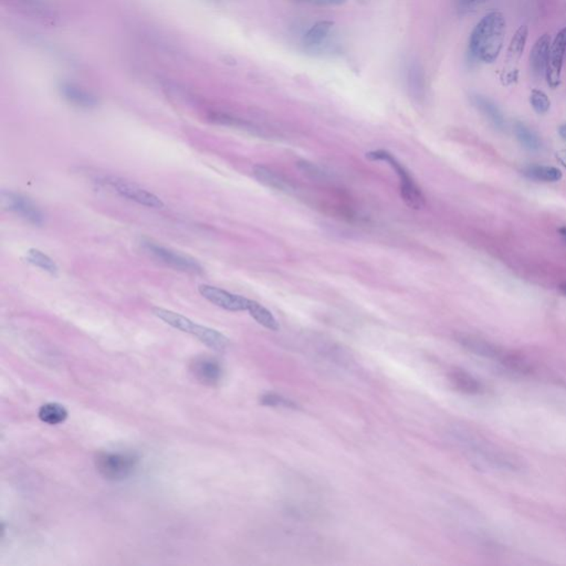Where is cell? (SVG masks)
<instances>
[{
	"instance_id": "1",
	"label": "cell",
	"mask_w": 566,
	"mask_h": 566,
	"mask_svg": "<svg viewBox=\"0 0 566 566\" xmlns=\"http://www.w3.org/2000/svg\"><path fill=\"white\" fill-rule=\"evenodd\" d=\"M452 438L471 459L480 466L500 471H517L520 465L514 457L471 430H452Z\"/></svg>"
},
{
	"instance_id": "2",
	"label": "cell",
	"mask_w": 566,
	"mask_h": 566,
	"mask_svg": "<svg viewBox=\"0 0 566 566\" xmlns=\"http://www.w3.org/2000/svg\"><path fill=\"white\" fill-rule=\"evenodd\" d=\"M505 36V18L499 11H492L477 24L471 32L469 51L477 61L494 63L503 50Z\"/></svg>"
},
{
	"instance_id": "3",
	"label": "cell",
	"mask_w": 566,
	"mask_h": 566,
	"mask_svg": "<svg viewBox=\"0 0 566 566\" xmlns=\"http://www.w3.org/2000/svg\"><path fill=\"white\" fill-rule=\"evenodd\" d=\"M153 313L165 323L173 326L174 329L192 334L213 350L224 351L230 345L229 339L224 337V334L207 326L195 323L190 319L179 313L166 310L163 307H154Z\"/></svg>"
},
{
	"instance_id": "4",
	"label": "cell",
	"mask_w": 566,
	"mask_h": 566,
	"mask_svg": "<svg viewBox=\"0 0 566 566\" xmlns=\"http://www.w3.org/2000/svg\"><path fill=\"white\" fill-rule=\"evenodd\" d=\"M458 342L469 352L499 364L505 369L522 374L530 372L529 364L526 363L523 358L513 354L512 352H507L503 347L498 346L486 339L473 335H460L458 337Z\"/></svg>"
},
{
	"instance_id": "5",
	"label": "cell",
	"mask_w": 566,
	"mask_h": 566,
	"mask_svg": "<svg viewBox=\"0 0 566 566\" xmlns=\"http://www.w3.org/2000/svg\"><path fill=\"white\" fill-rule=\"evenodd\" d=\"M366 158L373 162H386L388 165L396 171L398 178H399V186H401V195L403 201H405L409 208L420 211L426 205V198L422 194V190L417 186L414 179L411 177L406 167L388 151L377 150L366 153Z\"/></svg>"
},
{
	"instance_id": "6",
	"label": "cell",
	"mask_w": 566,
	"mask_h": 566,
	"mask_svg": "<svg viewBox=\"0 0 566 566\" xmlns=\"http://www.w3.org/2000/svg\"><path fill=\"white\" fill-rule=\"evenodd\" d=\"M139 465V458L132 454L101 452L95 458V467L103 478L122 481L131 477Z\"/></svg>"
},
{
	"instance_id": "7",
	"label": "cell",
	"mask_w": 566,
	"mask_h": 566,
	"mask_svg": "<svg viewBox=\"0 0 566 566\" xmlns=\"http://www.w3.org/2000/svg\"><path fill=\"white\" fill-rule=\"evenodd\" d=\"M141 247L147 254H150L154 259L158 260L164 265L169 266L174 269L179 270L183 273L201 275L204 268L197 260L192 257L185 256L179 252H174L171 249L160 246L154 241L148 239H142Z\"/></svg>"
},
{
	"instance_id": "8",
	"label": "cell",
	"mask_w": 566,
	"mask_h": 566,
	"mask_svg": "<svg viewBox=\"0 0 566 566\" xmlns=\"http://www.w3.org/2000/svg\"><path fill=\"white\" fill-rule=\"evenodd\" d=\"M101 183L111 188L121 197L126 198L128 201H134L139 205L154 209H160L164 207L163 201L160 197L145 188H141L139 185L130 182L128 179L116 176H107L101 179Z\"/></svg>"
},
{
	"instance_id": "9",
	"label": "cell",
	"mask_w": 566,
	"mask_h": 566,
	"mask_svg": "<svg viewBox=\"0 0 566 566\" xmlns=\"http://www.w3.org/2000/svg\"><path fill=\"white\" fill-rule=\"evenodd\" d=\"M0 204L3 208L13 211L35 226H41L45 222V216L40 208L31 199L22 194L3 190L0 194Z\"/></svg>"
},
{
	"instance_id": "10",
	"label": "cell",
	"mask_w": 566,
	"mask_h": 566,
	"mask_svg": "<svg viewBox=\"0 0 566 566\" xmlns=\"http://www.w3.org/2000/svg\"><path fill=\"white\" fill-rule=\"evenodd\" d=\"M198 291L204 299L211 302L216 307H222L224 310L231 311V312L247 311L249 303H250V300L247 298L230 293L224 289L209 286V284H201L198 286Z\"/></svg>"
},
{
	"instance_id": "11",
	"label": "cell",
	"mask_w": 566,
	"mask_h": 566,
	"mask_svg": "<svg viewBox=\"0 0 566 566\" xmlns=\"http://www.w3.org/2000/svg\"><path fill=\"white\" fill-rule=\"evenodd\" d=\"M528 35H529V29L526 26H521L516 33L511 39L510 45L507 50L505 54V63L503 68V80L505 84L509 86L511 83L518 79V67L519 61H520L521 56L523 54L524 48H526V40H528Z\"/></svg>"
},
{
	"instance_id": "12",
	"label": "cell",
	"mask_w": 566,
	"mask_h": 566,
	"mask_svg": "<svg viewBox=\"0 0 566 566\" xmlns=\"http://www.w3.org/2000/svg\"><path fill=\"white\" fill-rule=\"evenodd\" d=\"M566 52V27L556 35L551 43L548 67L545 71V79L551 89L558 88L561 84L562 68Z\"/></svg>"
},
{
	"instance_id": "13",
	"label": "cell",
	"mask_w": 566,
	"mask_h": 566,
	"mask_svg": "<svg viewBox=\"0 0 566 566\" xmlns=\"http://www.w3.org/2000/svg\"><path fill=\"white\" fill-rule=\"evenodd\" d=\"M192 373L205 385L218 384L222 378V367L220 362L213 358H197L192 362Z\"/></svg>"
},
{
	"instance_id": "14",
	"label": "cell",
	"mask_w": 566,
	"mask_h": 566,
	"mask_svg": "<svg viewBox=\"0 0 566 566\" xmlns=\"http://www.w3.org/2000/svg\"><path fill=\"white\" fill-rule=\"evenodd\" d=\"M551 38L548 33L541 36L535 41V46L532 48L530 54V66H531L533 75H545L546 67H548L549 56H550Z\"/></svg>"
},
{
	"instance_id": "15",
	"label": "cell",
	"mask_w": 566,
	"mask_h": 566,
	"mask_svg": "<svg viewBox=\"0 0 566 566\" xmlns=\"http://www.w3.org/2000/svg\"><path fill=\"white\" fill-rule=\"evenodd\" d=\"M60 93L70 105L81 109H93L98 105V99L93 94L72 83H61Z\"/></svg>"
},
{
	"instance_id": "16",
	"label": "cell",
	"mask_w": 566,
	"mask_h": 566,
	"mask_svg": "<svg viewBox=\"0 0 566 566\" xmlns=\"http://www.w3.org/2000/svg\"><path fill=\"white\" fill-rule=\"evenodd\" d=\"M471 102L479 112L484 115V118L500 131H503L505 128V118L503 115V111L500 110L496 103L492 100L489 99L487 96L480 95V94H473L471 96Z\"/></svg>"
},
{
	"instance_id": "17",
	"label": "cell",
	"mask_w": 566,
	"mask_h": 566,
	"mask_svg": "<svg viewBox=\"0 0 566 566\" xmlns=\"http://www.w3.org/2000/svg\"><path fill=\"white\" fill-rule=\"evenodd\" d=\"M252 174L260 184L265 185L268 188L284 192L291 190V185L289 184L288 181L266 166H254Z\"/></svg>"
},
{
	"instance_id": "18",
	"label": "cell",
	"mask_w": 566,
	"mask_h": 566,
	"mask_svg": "<svg viewBox=\"0 0 566 566\" xmlns=\"http://www.w3.org/2000/svg\"><path fill=\"white\" fill-rule=\"evenodd\" d=\"M522 173L528 178L537 182L554 183L561 181L562 171L553 166L530 165L522 169Z\"/></svg>"
},
{
	"instance_id": "19",
	"label": "cell",
	"mask_w": 566,
	"mask_h": 566,
	"mask_svg": "<svg viewBox=\"0 0 566 566\" xmlns=\"http://www.w3.org/2000/svg\"><path fill=\"white\" fill-rule=\"evenodd\" d=\"M450 379H452V384L454 388L458 390H461L464 393L467 394H479L484 390L482 385L478 382L475 377L468 374L466 372L460 371V369H454L450 373Z\"/></svg>"
},
{
	"instance_id": "20",
	"label": "cell",
	"mask_w": 566,
	"mask_h": 566,
	"mask_svg": "<svg viewBox=\"0 0 566 566\" xmlns=\"http://www.w3.org/2000/svg\"><path fill=\"white\" fill-rule=\"evenodd\" d=\"M247 312H249L260 326H265L266 329L271 331H277L279 329L278 321L275 320L273 313L258 302L250 300Z\"/></svg>"
},
{
	"instance_id": "21",
	"label": "cell",
	"mask_w": 566,
	"mask_h": 566,
	"mask_svg": "<svg viewBox=\"0 0 566 566\" xmlns=\"http://www.w3.org/2000/svg\"><path fill=\"white\" fill-rule=\"evenodd\" d=\"M513 131L516 135L517 139L526 150L531 151V152H537L541 148V141L539 137L535 132L532 131L529 126L522 122H516L513 126Z\"/></svg>"
},
{
	"instance_id": "22",
	"label": "cell",
	"mask_w": 566,
	"mask_h": 566,
	"mask_svg": "<svg viewBox=\"0 0 566 566\" xmlns=\"http://www.w3.org/2000/svg\"><path fill=\"white\" fill-rule=\"evenodd\" d=\"M68 411L61 404L48 403L45 404L39 409L38 416L41 422L48 424H58L66 422L68 418Z\"/></svg>"
},
{
	"instance_id": "23",
	"label": "cell",
	"mask_w": 566,
	"mask_h": 566,
	"mask_svg": "<svg viewBox=\"0 0 566 566\" xmlns=\"http://www.w3.org/2000/svg\"><path fill=\"white\" fill-rule=\"evenodd\" d=\"M332 27H333V22H332L324 20V22H316L305 33V38H303L305 46L307 47V48H314V47L320 46L321 43H323L326 37L329 36Z\"/></svg>"
},
{
	"instance_id": "24",
	"label": "cell",
	"mask_w": 566,
	"mask_h": 566,
	"mask_svg": "<svg viewBox=\"0 0 566 566\" xmlns=\"http://www.w3.org/2000/svg\"><path fill=\"white\" fill-rule=\"evenodd\" d=\"M26 260L29 262L30 265L40 268L50 275H56L59 273V268L56 266V262L51 259L48 254L41 252L39 249H29L26 254Z\"/></svg>"
},
{
	"instance_id": "25",
	"label": "cell",
	"mask_w": 566,
	"mask_h": 566,
	"mask_svg": "<svg viewBox=\"0 0 566 566\" xmlns=\"http://www.w3.org/2000/svg\"><path fill=\"white\" fill-rule=\"evenodd\" d=\"M408 86L409 91L415 99H422L424 93V77L418 66H413L409 69Z\"/></svg>"
},
{
	"instance_id": "26",
	"label": "cell",
	"mask_w": 566,
	"mask_h": 566,
	"mask_svg": "<svg viewBox=\"0 0 566 566\" xmlns=\"http://www.w3.org/2000/svg\"><path fill=\"white\" fill-rule=\"evenodd\" d=\"M260 403H261L263 406L282 407V408L291 409L298 408L297 404L292 401L291 399H289V398L283 397V396L275 393H268L261 396Z\"/></svg>"
},
{
	"instance_id": "27",
	"label": "cell",
	"mask_w": 566,
	"mask_h": 566,
	"mask_svg": "<svg viewBox=\"0 0 566 566\" xmlns=\"http://www.w3.org/2000/svg\"><path fill=\"white\" fill-rule=\"evenodd\" d=\"M530 103H531L533 110L537 114H545L550 110L551 101L549 96L541 90H537V89L532 90L531 95H530Z\"/></svg>"
},
{
	"instance_id": "28",
	"label": "cell",
	"mask_w": 566,
	"mask_h": 566,
	"mask_svg": "<svg viewBox=\"0 0 566 566\" xmlns=\"http://www.w3.org/2000/svg\"><path fill=\"white\" fill-rule=\"evenodd\" d=\"M298 169L305 174V176L310 177L311 179H324L326 177V174L324 173L319 166L315 164L307 162V160H299L297 164Z\"/></svg>"
},
{
	"instance_id": "29",
	"label": "cell",
	"mask_w": 566,
	"mask_h": 566,
	"mask_svg": "<svg viewBox=\"0 0 566 566\" xmlns=\"http://www.w3.org/2000/svg\"><path fill=\"white\" fill-rule=\"evenodd\" d=\"M487 1L488 0H456L457 9L460 14H469L486 3Z\"/></svg>"
},
{
	"instance_id": "30",
	"label": "cell",
	"mask_w": 566,
	"mask_h": 566,
	"mask_svg": "<svg viewBox=\"0 0 566 566\" xmlns=\"http://www.w3.org/2000/svg\"><path fill=\"white\" fill-rule=\"evenodd\" d=\"M17 3H20L22 5L24 8H27L28 10H32L36 14H39L40 11H45L48 14V10H47L46 5H43L41 3L40 0H15Z\"/></svg>"
},
{
	"instance_id": "31",
	"label": "cell",
	"mask_w": 566,
	"mask_h": 566,
	"mask_svg": "<svg viewBox=\"0 0 566 566\" xmlns=\"http://www.w3.org/2000/svg\"><path fill=\"white\" fill-rule=\"evenodd\" d=\"M315 1L321 5H341L346 0H315Z\"/></svg>"
},
{
	"instance_id": "32",
	"label": "cell",
	"mask_w": 566,
	"mask_h": 566,
	"mask_svg": "<svg viewBox=\"0 0 566 566\" xmlns=\"http://www.w3.org/2000/svg\"><path fill=\"white\" fill-rule=\"evenodd\" d=\"M556 158H558V162H560L564 167H566V148L565 150H562L556 153Z\"/></svg>"
},
{
	"instance_id": "33",
	"label": "cell",
	"mask_w": 566,
	"mask_h": 566,
	"mask_svg": "<svg viewBox=\"0 0 566 566\" xmlns=\"http://www.w3.org/2000/svg\"><path fill=\"white\" fill-rule=\"evenodd\" d=\"M558 134H560V137H561L564 141H566V124L560 126V128H558Z\"/></svg>"
},
{
	"instance_id": "34",
	"label": "cell",
	"mask_w": 566,
	"mask_h": 566,
	"mask_svg": "<svg viewBox=\"0 0 566 566\" xmlns=\"http://www.w3.org/2000/svg\"><path fill=\"white\" fill-rule=\"evenodd\" d=\"M558 233H560L561 237L563 238V240L566 243V226L560 228V229H558Z\"/></svg>"
},
{
	"instance_id": "35",
	"label": "cell",
	"mask_w": 566,
	"mask_h": 566,
	"mask_svg": "<svg viewBox=\"0 0 566 566\" xmlns=\"http://www.w3.org/2000/svg\"><path fill=\"white\" fill-rule=\"evenodd\" d=\"M560 290H561V291L563 292L564 294H566V282L563 283V284H561V286H560Z\"/></svg>"
}]
</instances>
